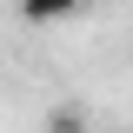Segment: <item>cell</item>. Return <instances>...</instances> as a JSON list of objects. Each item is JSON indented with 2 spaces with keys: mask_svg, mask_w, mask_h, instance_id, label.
Instances as JSON below:
<instances>
[{
  "mask_svg": "<svg viewBox=\"0 0 133 133\" xmlns=\"http://www.w3.org/2000/svg\"><path fill=\"white\" fill-rule=\"evenodd\" d=\"M87 0H14V14L33 20V27H60V20H73Z\"/></svg>",
  "mask_w": 133,
  "mask_h": 133,
  "instance_id": "cell-1",
  "label": "cell"
}]
</instances>
